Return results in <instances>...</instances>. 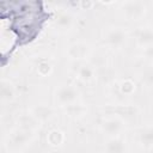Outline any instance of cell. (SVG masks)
<instances>
[{
    "instance_id": "1",
    "label": "cell",
    "mask_w": 153,
    "mask_h": 153,
    "mask_svg": "<svg viewBox=\"0 0 153 153\" xmlns=\"http://www.w3.org/2000/svg\"><path fill=\"white\" fill-rule=\"evenodd\" d=\"M79 99H80V91L73 84H61L56 86L53 92L54 104L60 108H66L74 103H78Z\"/></svg>"
},
{
    "instance_id": "2",
    "label": "cell",
    "mask_w": 153,
    "mask_h": 153,
    "mask_svg": "<svg viewBox=\"0 0 153 153\" xmlns=\"http://www.w3.org/2000/svg\"><path fill=\"white\" fill-rule=\"evenodd\" d=\"M102 38L106 47L111 49H120L127 43L129 38V32L126 27L121 25H111L104 30Z\"/></svg>"
},
{
    "instance_id": "3",
    "label": "cell",
    "mask_w": 153,
    "mask_h": 153,
    "mask_svg": "<svg viewBox=\"0 0 153 153\" xmlns=\"http://www.w3.org/2000/svg\"><path fill=\"white\" fill-rule=\"evenodd\" d=\"M120 11H121V14L126 18V20L136 22L142 19L146 16L147 5L143 1H139V0L124 1L121 4Z\"/></svg>"
},
{
    "instance_id": "4",
    "label": "cell",
    "mask_w": 153,
    "mask_h": 153,
    "mask_svg": "<svg viewBox=\"0 0 153 153\" xmlns=\"http://www.w3.org/2000/svg\"><path fill=\"white\" fill-rule=\"evenodd\" d=\"M124 124V120L121 116H109L100 122V130L108 137H115L123 131Z\"/></svg>"
},
{
    "instance_id": "5",
    "label": "cell",
    "mask_w": 153,
    "mask_h": 153,
    "mask_svg": "<svg viewBox=\"0 0 153 153\" xmlns=\"http://www.w3.org/2000/svg\"><path fill=\"white\" fill-rule=\"evenodd\" d=\"M91 53V48L86 42L82 41H75L73 43H71L67 47L66 54L68 56L69 60L72 61H81L85 60Z\"/></svg>"
},
{
    "instance_id": "6",
    "label": "cell",
    "mask_w": 153,
    "mask_h": 153,
    "mask_svg": "<svg viewBox=\"0 0 153 153\" xmlns=\"http://www.w3.org/2000/svg\"><path fill=\"white\" fill-rule=\"evenodd\" d=\"M33 133L31 130H26L23 128H14L10 135H8V142L11 143V146L16 147V148H22L25 147L33 137Z\"/></svg>"
},
{
    "instance_id": "7",
    "label": "cell",
    "mask_w": 153,
    "mask_h": 153,
    "mask_svg": "<svg viewBox=\"0 0 153 153\" xmlns=\"http://www.w3.org/2000/svg\"><path fill=\"white\" fill-rule=\"evenodd\" d=\"M135 43L137 47L145 49L153 45V27L141 26L135 32Z\"/></svg>"
},
{
    "instance_id": "8",
    "label": "cell",
    "mask_w": 153,
    "mask_h": 153,
    "mask_svg": "<svg viewBox=\"0 0 153 153\" xmlns=\"http://www.w3.org/2000/svg\"><path fill=\"white\" fill-rule=\"evenodd\" d=\"M75 24V18L69 11H62L57 13L54 19V26L59 31H69Z\"/></svg>"
},
{
    "instance_id": "9",
    "label": "cell",
    "mask_w": 153,
    "mask_h": 153,
    "mask_svg": "<svg viewBox=\"0 0 153 153\" xmlns=\"http://www.w3.org/2000/svg\"><path fill=\"white\" fill-rule=\"evenodd\" d=\"M75 76L80 82L88 84L96 78V68L90 62H82L75 71Z\"/></svg>"
},
{
    "instance_id": "10",
    "label": "cell",
    "mask_w": 153,
    "mask_h": 153,
    "mask_svg": "<svg viewBox=\"0 0 153 153\" xmlns=\"http://www.w3.org/2000/svg\"><path fill=\"white\" fill-rule=\"evenodd\" d=\"M0 96H1V102L2 103H11L16 99L17 97V88L14 84L6 78L1 79L0 82Z\"/></svg>"
},
{
    "instance_id": "11",
    "label": "cell",
    "mask_w": 153,
    "mask_h": 153,
    "mask_svg": "<svg viewBox=\"0 0 153 153\" xmlns=\"http://www.w3.org/2000/svg\"><path fill=\"white\" fill-rule=\"evenodd\" d=\"M41 121H38L30 111L29 112H24L20 114L17 117V127L18 128H23L26 130H31L35 131L36 129H38L41 127Z\"/></svg>"
},
{
    "instance_id": "12",
    "label": "cell",
    "mask_w": 153,
    "mask_h": 153,
    "mask_svg": "<svg viewBox=\"0 0 153 153\" xmlns=\"http://www.w3.org/2000/svg\"><path fill=\"white\" fill-rule=\"evenodd\" d=\"M45 141L50 147L59 148V147L63 146V143L66 141V134L60 128H51L50 130H48V133L45 135Z\"/></svg>"
},
{
    "instance_id": "13",
    "label": "cell",
    "mask_w": 153,
    "mask_h": 153,
    "mask_svg": "<svg viewBox=\"0 0 153 153\" xmlns=\"http://www.w3.org/2000/svg\"><path fill=\"white\" fill-rule=\"evenodd\" d=\"M126 148V141L120 136L109 137L105 142V153H124Z\"/></svg>"
},
{
    "instance_id": "14",
    "label": "cell",
    "mask_w": 153,
    "mask_h": 153,
    "mask_svg": "<svg viewBox=\"0 0 153 153\" xmlns=\"http://www.w3.org/2000/svg\"><path fill=\"white\" fill-rule=\"evenodd\" d=\"M66 115L73 120H80L82 117H85V115L87 114V106L80 102L78 103H74L69 106H66L63 108Z\"/></svg>"
},
{
    "instance_id": "15",
    "label": "cell",
    "mask_w": 153,
    "mask_h": 153,
    "mask_svg": "<svg viewBox=\"0 0 153 153\" xmlns=\"http://www.w3.org/2000/svg\"><path fill=\"white\" fill-rule=\"evenodd\" d=\"M30 112L41 122H44L47 120H50L54 116V109L48 105H37Z\"/></svg>"
},
{
    "instance_id": "16",
    "label": "cell",
    "mask_w": 153,
    "mask_h": 153,
    "mask_svg": "<svg viewBox=\"0 0 153 153\" xmlns=\"http://www.w3.org/2000/svg\"><path fill=\"white\" fill-rule=\"evenodd\" d=\"M137 78L140 82L147 87H153V63H148L140 69Z\"/></svg>"
},
{
    "instance_id": "17",
    "label": "cell",
    "mask_w": 153,
    "mask_h": 153,
    "mask_svg": "<svg viewBox=\"0 0 153 153\" xmlns=\"http://www.w3.org/2000/svg\"><path fill=\"white\" fill-rule=\"evenodd\" d=\"M35 69H36V73L39 76L47 78V76H49V75L53 74V72H54V65L49 60H47V59H41L39 61L36 62Z\"/></svg>"
},
{
    "instance_id": "18",
    "label": "cell",
    "mask_w": 153,
    "mask_h": 153,
    "mask_svg": "<svg viewBox=\"0 0 153 153\" xmlns=\"http://www.w3.org/2000/svg\"><path fill=\"white\" fill-rule=\"evenodd\" d=\"M117 87H118V91L122 96L129 97V96L134 94V92L136 90V84L131 78H124L118 82Z\"/></svg>"
},
{
    "instance_id": "19",
    "label": "cell",
    "mask_w": 153,
    "mask_h": 153,
    "mask_svg": "<svg viewBox=\"0 0 153 153\" xmlns=\"http://www.w3.org/2000/svg\"><path fill=\"white\" fill-rule=\"evenodd\" d=\"M140 141L146 146L153 145V128H146L140 134Z\"/></svg>"
},
{
    "instance_id": "20",
    "label": "cell",
    "mask_w": 153,
    "mask_h": 153,
    "mask_svg": "<svg viewBox=\"0 0 153 153\" xmlns=\"http://www.w3.org/2000/svg\"><path fill=\"white\" fill-rule=\"evenodd\" d=\"M143 55L151 61V63H153V45L145 48L143 49Z\"/></svg>"
}]
</instances>
